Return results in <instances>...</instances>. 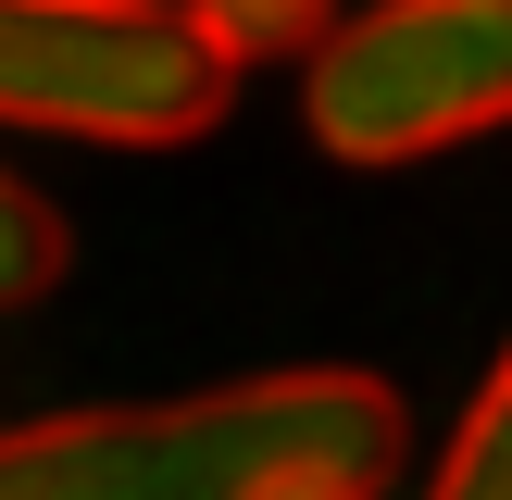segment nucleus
<instances>
[{
  "label": "nucleus",
  "mask_w": 512,
  "mask_h": 500,
  "mask_svg": "<svg viewBox=\"0 0 512 500\" xmlns=\"http://www.w3.org/2000/svg\"><path fill=\"white\" fill-rule=\"evenodd\" d=\"M225 63L175 0H0V125L88 150H175L225 125Z\"/></svg>",
  "instance_id": "nucleus-2"
},
{
  "label": "nucleus",
  "mask_w": 512,
  "mask_h": 500,
  "mask_svg": "<svg viewBox=\"0 0 512 500\" xmlns=\"http://www.w3.org/2000/svg\"><path fill=\"white\" fill-rule=\"evenodd\" d=\"M50 275H63V213H50L25 175H0V313L50 300Z\"/></svg>",
  "instance_id": "nucleus-6"
},
{
  "label": "nucleus",
  "mask_w": 512,
  "mask_h": 500,
  "mask_svg": "<svg viewBox=\"0 0 512 500\" xmlns=\"http://www.w3.org/2000/svg\"><path fill=\"white\" fill-rule=\"evenodd\" d=\"M300 113L338 163H425L512 125V0H375L325 25Z\"/></svg>",
  "instance_id": "nucleus-3"
},
{
  "label": "nucleus",
  "mask_w": 512,
  "mask_h": 500,
  "mask_svg": "<svg viewBox=\"0 0 512 500\" xmlns=\"http://www.w3.org/2000/svg\"><path fill=\"white\" fill-rule=\"evenodd\" d=\"M425 500H512V338H500L488 388H475L463 438L438 450V488H425Z\"/></svg>",
  "instance_id": "nucleus-4"
},
{
  "label": "nucleus",
  "mask_w": 512,
  "mask_h": 500,
  "mask_svg": "<svg viewBox=\"0 0 512 500\" xmlns=\"http://www.w3.org/2000/svg\"><path fill=\"white\" fill-rule=\"evenodd\" d=\"M175 13H188L225 63H275V50L325 38V13H338V0H175Z\"/></svg>",
  "instance_id": "nucleus-5"
},
{
  "label": "nucleus",
  "mask_w": 512,
  "mask_h": 500,
  "mask_svg": "<svg viewBox=\"0 0 512 500\" xmlns=\"http://www.w3.org/2000/svg\"><path fill=\"white\" fill-rule=\"evenodd\" d=\"M263 500H375V488H263Z\"/></svg>",
  "instance_id": "nucleus-7"
},
{
  "label": "nucleus",
  "mask_w": 512,
  "mask_h": 500,
  "mask_svg": "<svg viewBox=\"0 0 512 500\" xmlns=\"http://www.w3.org/2000/svg\"><path fill=\"white\" fill-rule=\"evenodd\" d=\"M388 463H400V388L350 363H300L200 400L13 425L0 500H263V488H375Z\"/></svg>",
  "instance_id": "nucleus-1"
}]
</instances>
